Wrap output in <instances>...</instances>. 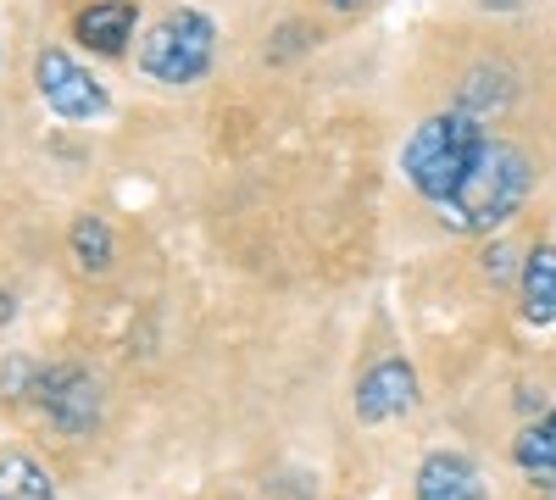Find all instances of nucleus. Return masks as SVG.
<instances>
[{
  "label": "nucleus",
  "instance_id": "obj_9",
  "mask_svg": "<svg viewBox=\"0 0 556 500\" xmlns=\"http://www.w3.org/2000/svg\"><path fill=\"white\" fill-rule=\"evenodd\" d=\"M518 300H523V317L534 329L556 323V245H534L523 272H518Z\"/></svg>",
  "mask_w": 556,
  "mask_h": 500
},
{
  "label": "nucleus",
  "instance_id": "obj_4",
  "mask_svg": "<svg viewBox=\"0 0 556 500\" xmlns=\"http://www.w3.org/2000/svg\"><path fill=\"white\" fill-rule=\"evenodd\" d=\"M34 89L39 101L51 106L67 123H89V117H106V84L96 73H84L67 51H39L34 56Z\"/></svg>",
  "mask_w": 556,
  "mask_h": 500
},
{
  "label": "nucleus",
  "instance_id": "obj_1",
  "mask_svg": "<svg viewBox=\"0 0 556 500\" xmlns=\"http://www.w3.org/2000/svg\"><path fill=\"white\" fill-rule=\"evenodd\" d=\"M534 190V167L518 145H506V140H484L473 172L456 184L451 201H440V222L451 234H490L501 229V222H513V211L529 201Z\"/></svg>",
  "mask_w": 556,
  "mask_h": 500
},
{
  "label": "nucleus",
  "instance_id": "obj_15",
  "mask_svg": "<svg viewBox=\"0 0 556 500\" xmlns=\"http://www.w3.org/2000/svg\"><path fill=\"white\" fill-rule=\"evenodd\" d=\"M334 12H356V7H367V0H329Z\"/></svg>",
  "mask_w": 556,
  "mask_h": 500
},
{
  "label": "nucleus",
  "instance_id": "obj_13",
  "mask_svg": "<svg viewBox=\"0 0 556 500\" xmlns=\"http://www.w3.org/2000/svg\"><path fill=\"white\" fill-rule=\"evenodd\" d=\"M67 240H73V256H78L84 272H106L112 267V229L101 217H78Z\"/></svg>",
  "mask_w": 556,
  "mask_h": 500
},
{
  "label": "nucleus",
  "instance_id": "obj_12",
  "mask_svg": "<svg viewBox=\"0 0 556 500\" xmlns=\"http://www.w3.org/2000/svg\"><path fill=\"white\" fill-rule=\"evenodd\" d=\"M0 500H56V484L34 457L12 450V457H0Z\"/></svg>",
  "mask_w": 556,
  "mask_h": 500
},
{
  "label": "nucleus",
  "instance_id": "obj_3",
  "mask_svg": "<svg viewBox=\"0 0 556 500\" xmlns=\"http://www.w3.org/2000/svg\"><path fill=\"white\" fill-rule=\"evenodd\" d=\"M212 56H217V28L195 7H178V12L156 17L146 28V39H139V73L156 84H173V89L195 84L212 67Z\"/></svg>",
  "mask_w": 556,
  "mask_h": 500
},
{
  "label": "nucleus",
  "instance_id": "obj_8",
  "mask_svg": "<svg viewBox=\"0 0 556 500\" xmlns=\"http://www.w3.org/2000/svg\"><path fill=\"white\" fill-rule=\"evenodd\" d=\"M134 0H89V7L73 17V39L89 44L96 56H123V44L134 39Z\"/></svg>",
  "mask_w": 556,
  "mask_h": 500
},
{
  "label": "nucleus",
  "instance_id": "obj_16",
  "mask_svg": "<svg viewBox=\"0 0 556 500\" xmlns=\"http://www.w3.org/2000/svg\"><path fill=\"white\" fill-rule=\"evenodd\" d=\"M551 500H556V495H551Z\"/></svg>",
  "mask_w": 556,
  "mask_h": 500
},
{
  "label": "nucleus",
  "instance_id": "obj_11",
  "mask_svg": "<svg viewBox=\"0 0 556 500\" xmlns=\"http://www.w3.org/2000/svg\"><path fill=\"white\" fill-rule=\"evenodd\" d=\"M506 101H513V73H506V67H473L468 78H462V106L456 112H468V117L484 123Z\"/></svg>",
  "mask_w": 556,
  "mask_h": 500
},
{
  "label": "nucleus",
  "instance_id": "obj_14",
  "mask_svg": "<svg viewBox=\"0 0 556 500\" xmlns=\"http://www.w3.org/2000/svg\"><path fill=\"white\" fill-rule=\"evenodd\" d=\"M12 311H17V306H12V295L0 290V323H12Z\"/></svg>",
  "mask_w": 556,
  "mask_h": 500
},
{
  "label": "nucleus",
  "instance_id": "obj_6",
  "mask_svg": "<svg viewBox=\"0 0 556 500\" xmlns=\"http://www.w3.org/2000/svg\"><path fill=\"white\" fill-rule=\"evenodd\" d=\"M412 400H417V373H412V361L384 356L379 368H367L362 384H356V418H362V423H390V418L412 412Z\"/></svg>",
  "mask_w": 556,
  "mask_h": 500
},
{
  "label": "nucleus",
  "instance_id": "obj_2",
  "mask_svg": "<svg viewBox=\"0 0 556 500\" xmlns=\"http://www.w3.org/2000/svg\"><path fill=\"white\" fill-rule=\"evenodd\" d=\"M490 133L479 128V117L468 112H434L412 128V140L401 151V172H406V184L424 195V201H451L456 184L473 172L479 151H484Z\"/></svg>",
  "mask_w": 556,
  "mask_h": 500
},
{
  "label": "nucleus",
  "instance_id": "obj_5",
  "mask_svg": "<svg viewBox=\"0 0 556 500\" xmlns=\"http://www.w3.org/2000/svg\"><path fill=\"white\" fill-rule=\"evenodd\" d=\"M28 395L45 406V418H51L62 434H89L96 418H101V389L84 368H45V373H34Z\"/></svg>",
  "mask_w": 556,
  "mask_h": 500
},
{
  "label": "nucleus",
  "instance_id": "obj_7",
  "mask_svg": "<svg viewBox=\"0 0 556 500\" xmlns=\"http://www.w3.org/2000/svg\"><path fill=\"white\" fill-rule=\"evenodd\" d=\"M412 495L417 500H484V484H479V467L462 450H434V457L417 462Z\"/></svg>",
  "mask_w": 556,
  "mask_h": 500
},
{
  "label": "nucleus",
  "instance_id": "obj_10",
  "mask_svg": "<svg viewBox=\"0 0 556 500\" xmlns=\"http://www.w3.org/2000/svg\"><path fill=\"white\" fill-rule=\"evenodd\" d=\"M513 462L529 473V478H545L556 484V412L534 418L518 439H513Z\"/></svg>",
  "mask_w": 556,
  "mask_h": 500
}]
</instances>
